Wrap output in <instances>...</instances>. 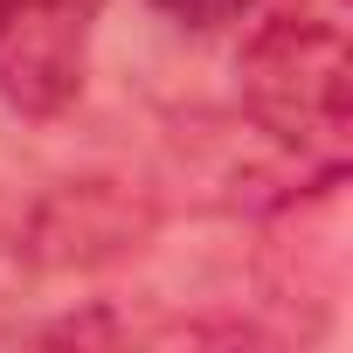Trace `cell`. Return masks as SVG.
<instances>
[{"label": "cell", "mask_w": 353, "mask_h": 353, "mask_svg": "<svg viewBox=\"0 0 353 353\" xmlns=\"http://www.w3.org/2000/svg\"><path fill=\"white\" fill-rule=\"evenodd\" d=\"M236 77H243L250 118L277 145H291L298 159L319 152L325 166H339V132H346V111H353V56H346V35L332 21L270 14L243 42Z\"/></svg>", "instance_id": "cell-1"}, {"label": "cell", "mask_w": 353, "mask_h": 353, "mask_svg": "<svg viewBox=\"0 0 353 353\" xmlns=\"http://www.w3.org/2000/svg\"><path fill=\"white\" fill-rule=\"evenodd\" d=\"M97 8L104 0H8L0 8V97L21 118H56L83 90Z\"/></svg>", "instance_id": "cell-2"}, {"label": "cell", "mask_w": 353, "mask_h": 353, "mask_svg": "<svg viewBox=\"0 0 353 353\" xmlns=\"http://www.w3.org/2000/svg\"><path fill=\"white\" fill-rule=\"evenodd\" d=\"M152 8L166 14V21H181V28H236V21H250L256 14V0H152Z\"/></svg>", "instance_id": "cell-3"}, {"label": "cell", "mask_w": 353, "mask_h": 353, "mask_svg": "<svg viewBox=\"0 0 353 353\" xmlns=\"http://www.w3.org/2000/svg\"><path fill=\"white\" fill-rule=\"evenodd\" d=\"M0 8H8V0H0Z\"/></svg>", "instance_id": "cell-4"}]
</instances>
